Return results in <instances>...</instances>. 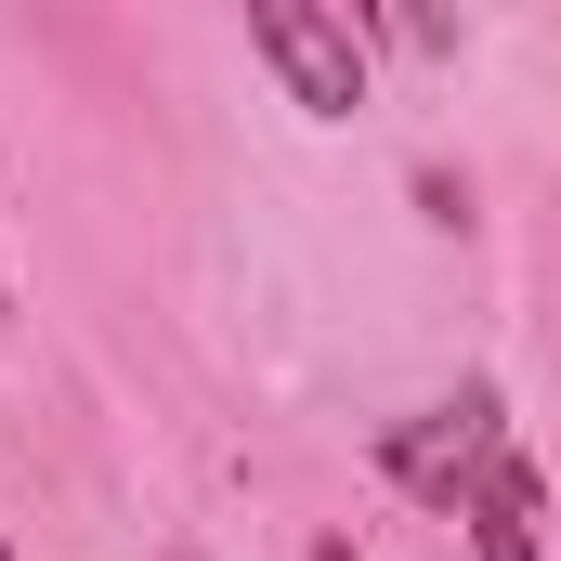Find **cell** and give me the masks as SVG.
<instances>
[{
    "mask_svg": "<svg viewBox=\"0 0 561 561\" xmlns=\"http://www.w3.org/2000/svg\"><path fill=\"white\" fill-rule=\"evenodd\" d=\"M0 561H13V536H0Z\"/></svg>",
    "mask_w": 561,
    "mask_h": 561,
    "instance_id": "6",
    "label": "cell"
},
{
    "mask_svg": "<svg viewBox=\"0 0 561 561\" xmlns=\"http://www.w3.org/2000/svg\"><path fill=\"white\" fill-rule=\"evenodd\" d=\"M249 53L287 79V105H300V118H353V105H366V26H353V13L249 0Z\"/></svg>",
    "mask_w": 561,
    "mask_h": 561,
    "instance_id": "1",
    "label": "cell"
},
{
    "mask_svg": "<svg viewBox=\"0 0 561 561\" xmlns=\"http://www.w3.org/2000/svg\"><path fill=\"white\" fill-rule=\"evenodd\" d=\"M483 457H510V431H496V392H457L431 431H392V444H379V470H392V483H419L431 510H457Z\"/></svg>",
    "mask_w": 561,
    "mask_h": 561,
    "instance_id": "2",
    "label": "cell"
},
{
    "mask_svg": "<svg viewBox=\"0 0 561 561\" xmlns=\"http://www.w3.org/2000/svg\"><path fill=\"white\" fill-rule=\"evenodd\" d=\"M0 313H13V275H0Z\"/></svg>",
    "mask_w": 561,
    "mask_h": 561,
    "instance_id": "5",
    "label": "cell"
},
{
    "mask_svg": "<svg viewBox=\"0 0 561 561\" xmlns=\"http://www.w3.org/2000/svg\"><path fill=\"white\" fill-rule=\"evenodd\" d=\"M457 523H470V561H549V483H536V457L523 444L483 457L470 496H457Z\"/></svg>",
    "mask_w": 561,
    "mask_h": 561,
    "instance_id": "3",
    "label": "cell"
},
{
    "mask_svg": "<svg viewBox=\"0 0 561 561\" xmlns=\"http://www.w3.org/2000/svg\"><path fill=\"white\" fill-rule=\"evenodd\" d=\"M170 561H196V549H170Z\"/></svg>",
    "mask_w": 561,
    "mask_h": 561,
    "instance_id": "7",
    "label": "cell"
},
{
    "mask_svg": "<svg viewBox=\"0 0 561 561\" xmlns=\"http://www.w3.org/2000/svg\"><path fill=\"white\" fill-rule=\"evenodd\" d=\"M313 561H366V549H353V536H313Z\"/></svg>",
    "mask_w": 561,
    "mask_h": 561,
    "instance_id": "4",
    "label": "cell"
}]
</instances>
